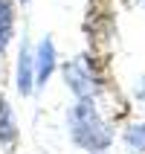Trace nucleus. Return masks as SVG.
<instances>
[{
	"mask_svg": "<svg viewBox=\"0 0 145 154\" xmlns=\"http://www.w3.org/2000/svg\"><path fill=\"white\" fill-rule=\"evenodd\" d=\"M122 143L131 154H145V122H131L122 134Z\"/></svg>",
	"mask_w": 145,
	"mask_h": 154,
	"instance_id": "0eeeda50",
	"label": "nucleus"
},
{
	"mask_svg": "<svg viewBox=\"0 0 145 154\" xmlns=\"http://www.w3.org/2000/svg\"><path fill=\"white\" fill-rule=\"evenodd\" d=\"M17 93L20 96H32L35 90V58H32V50H29V44L23 41L20 47V55H17Z\"/></svg>",
	"mask_w": 145,
	"mask_h": 154,
	"instance_id": "20e7f679",
	"label": "nucleus"
},
{
	"mask_svg": "<svg viewBox=\"0 0 145 154\" xmlns=\"http://www.w3.org/2000/svg\"><path fill=\"white\" fill-rule=\"evenodd\" d=\"M32 58H35V87H44L47 82H50V76L55 73V64H58V61H55V58H58L55 41H52L50 35H44L41 41H38Z\"/></svg>",
	"mask_w": 145,
	"mask_h": 154,
	"instance_id": "7ed1b4c3",
	"label": "nucleus"
},
{
	"mask_svg": "<svg viewBox=\"0 0 145 154\" xmlns=\"http://www.w3.org/2000/svg\"><path fill=\"white\" fill-rule=\"evenodd\" d=\"M67 128H70V140L78 148L96 154V151H107L113 143V131L110 125L102 119V113L96 111L93 99H78L67 113Z\"/></svg>",
	"mask_w": 145,
	"mask_h": 154,
	"instance_id": "f257e3e1",
	"label": "nucleus"
},
{
	"mask_svg": "<svg viewBox=\"0 0 145 154\" xmlns=\"http://www.w3.org/2000/svg\"><path fill=\"white\" fill-rule=\"evenodd\" d=\"M15 35V6L12 0H0V52L9 47Z\"/></svg>",
	"mask_w": 145,
	"mask_h": 154,
	"instance_id": "423d86ee",
	"label": "nucleus"
},
{
	"mask_svg": "<svg viewBox=\"0 0 145 154\" xmlns=\"http://www.w3.org/2000/svg\"><path fill=\"white\" fill-rule=\"evenodd\" d=\"M17 140V119H15V111L12 105L0 96V146H9Z\"/></svg>",
	"mask_w": 145,
	"mask_h": 154,
	"instance_id": "39448f33",
	"label": "nucleus"
},
{
	"mask_svg": "<svg viewBox=\"0 0 145 154\" xmlns=\"http://www.w3.org/2000/svg\"><path fill=\"white\" fill-rule=\"evenodd\" d=\"M20 3H29V0H20Z\"/></svg>",
	"mask_w": 145,
	"mask_h": 154,
	"instance_id": "6e6552de",
	"label": "nucleus"
},
{
	"mask_svg": "<svg viewBox=\"0 0 145 154\" xmlns=\"http://www.w3.org/2000/svg\"><path fill=\"white\" fill-rule=\"evenodd\" d=\"M64 82L78 99H87L96 90V76H93V70L87 67L84 58H73L64 64Z\"/></svg>",
	"mask_w": 145,
	"mask_h": 154,
	"instance_id": "f03ea898",
	"label": "nucleus"
}]
</instances>
